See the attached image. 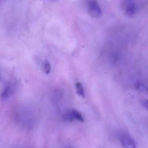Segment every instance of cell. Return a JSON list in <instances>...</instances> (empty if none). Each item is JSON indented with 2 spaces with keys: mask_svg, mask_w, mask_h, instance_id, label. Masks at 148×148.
Wrapping results in <instances>:
<instances>
[{
  "mask_svg": "<svg viewBox=\"0 0 148 148\" xmlns=\"http://www.w3.org/2000/svg\"><path fill=\"white\" fill-rule=\"evenodd\" d=\"M70 113L73 120H77L79 121L83 122L84 121V119L81 114L76 110H70Z\"/></svg>",
  "mask_w": 148,
  "mask_h": 148,
  "instance_id": "cell-5",
  "label": "cell"
},
{
  "mask_svg": "<svg viewBox=\"0 0 148 148\" xmlns=\"http://www.w3.org/2000/svg\"><path fill=\"white\" fill-rule=\"evenodd\" d=\"M142 106L148 111V100L147 99H142L140 101Z\"/></svg>",
  "mask_w": 148,
  "mask_h": 148,
  "instance_id": "cell-9",
  "label": "cell"
},
{
  "mask_svg": "<svg viewBox=\"0 0 148 148\" xmlns=\"http://www.w3.org/2000/svg\"><path fill=\"white\" fill-rule=\"evenodd\" d=\"M121 142L124 148H136L135 142L129 136H123L121 138Z\"/></svg>",
  "mask_w": 148,
  "mask_h": 148,
  "instance_id": "cell-3",
  "label": "cell"
},
{
  "mask_svg": "<svg viewBox=\"0 0 148 148\" xmlns=\"http://www.w3.org/2000/svg\"><path fill=\"white\" fill-rule=\"evenodd\" d=\"M88 12L90 16L94 18H99L102 14L100 5L95 0H89L87 3Z\"/></svg>",
  "mask_w": 148,
  "mask_h": 148,
  "instance_id": "cell-1",
  "label": "cell"
},
{
  "mask_svg": "<svg viewBox=\"0 0 148 148\" xmlns=\"http://www.w3.org/2000/svg\"><path fill=\"white\" fill-rule=\"evenodd\" d=\"M49 1H55V0H49Z\"/></svg>",
  "mask_w": 148,
  "mask_h": 148,
  "instance_id": "cell-10",
  "label": "cell"
},
{
  "mask_svg": "<svg viewBox=\"0 0 148 148\" xmlns=\"http://www.w3.org/2000/svg\"><path fill=\"white\" fill-rule=\"evenodd\" d=\"M43 70L44 73L47 75L50 73L51 72V67L50 63L47 60H45L43 62Z\"/></svg>",
  "mask_w": 148,
  "mask_h": 148,
  "instance_id": "cell-8",
  "label": "cell"
},
{
  "mask_svg": "<svg viewBox=\"0 0 148 148\" xmlns=\"http://www.w3.org/2000/svg\"><path fill=\"white\" fill-rule=\"evenodd\" d=\"M135 88L137 90L148 95V85L142 83H138L135 85Z\"/></svg>",
  "mask_w": 148,
  "mask_h": 148,
  "instance_id": "cell-6",
  "label": "cell"
},
{
  "mask_svg": "<svg viewBox=\"0 0 148 148\" xmlns=\"http://www.w3.org/2000/svg\"><path fill=\"white\" fill-rule=\"evenodd\" d=\"M137 11V7L132 0H129L125 6V11L127 15L132 16L134 15Z\"/></svg>",
  "mask_w": 148,
  "mask_h": 148,
  "instance_id": "cell-2",
  "label": "cell"
},
{
  "mask_svg": "<svg viewBox=\"0 0 148 148\" xmlns=\"http://www.w3.org/2000/svg\"><path fill=\"white\" fill-rule=\"evenodd\" d=\"M13 86L11 85V84H8L6 85V87H5L4 90L3 91L2 93L1 97L2 99H6L8 98L10 96L13 91H14V89H13Z\"/></svg>",
  "mask_w": 148,
  "mask_h": 148,
  "instance_id": "cell-4",
  "label": "cell"
},
{
  "mask_svg": "<svg viewBox=\"0 0 148 148\" xmlns=\"http://www.w3.org/2000/svg\"><path fill=\"white\" fill-rule=\"evenodd\" d=\"M76 92L79 96L84 98L85 97V92L82 84L80 82H77L76 84Z\"/></svg>",
  "mask_w": 148,
  "mask_h": 148,
  "instance_id": "cell-7",
  "label": "cell"
}]
</instances>
